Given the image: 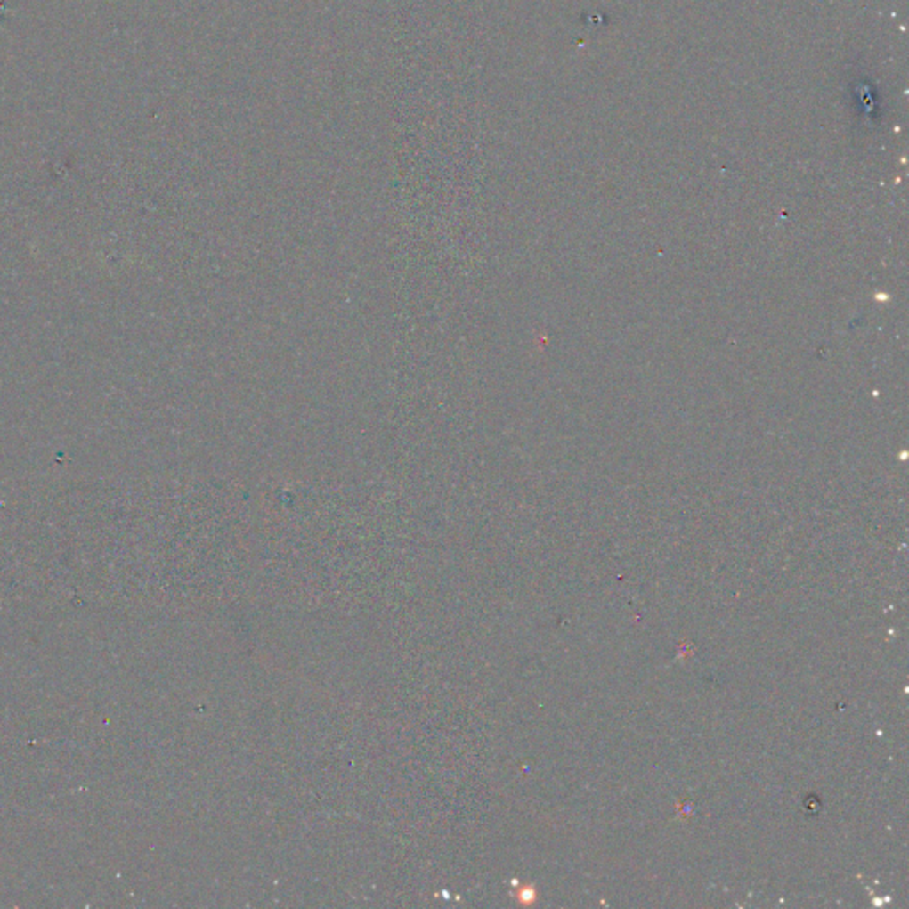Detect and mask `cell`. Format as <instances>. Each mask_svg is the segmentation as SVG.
Returning <instances> with one entry per match:
<instances>
[{
    "instance_id": "6da1fadb",
    "label": "cell",
    "mask_w": 909,
    "mask_h": 909,
    "mask_svg": "<svg viewBox=\"0 0 909 909\" xmlns=\"http://www.w3.org/2000/svg\"><path fill=\"white\" fill-rule=\"evenodd\" d=\"M9 11H12V9H11L9 5H5V4H2V2H0V18H2V14H4V12H9Z\"/></svg>"
}]
</instances>
